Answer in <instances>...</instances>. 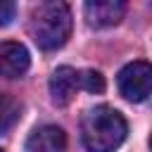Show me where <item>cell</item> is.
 Here are the masks:
<instances>
[{"mask_svg":"<svg viewBox=\"0 0 152 152\" xmlns=\"http://www.w3.org/2000/svg\"><path fill=\"white\" fill-rule=\"evenodd\" d=\"M19 116H21V107H19V102H17L12 95L0 93V133L10 131V128L19 121Z\"/></svg>","mask_w":152,"mask_h":152,"instance_id":"obj_8","label":"cell"},{"mask_svg":"<svg viewBox=\"0 0 152 152\" xmlns=\"http://www.w3.org/2000/svg\"><path fill=\"white\" fill-rule=\"evenodd\" d=\"M64 150H66V133L55 124L38 126L26 138V152H64Z\"/></svg>","mask_w":152,"mask_h":152,"instance_id":"obj_7","label":"cell"},{"mask_svg":"<svg viewBox=\"0 0 152 152\" xmlns=\"http://www.w3.org/2000/svg\"><path fill=\"white\" fill-rule=\"evenodd\" d=\"M128 0H83V17L90 28L116 26L126 14Z\"/></svg>","mask_w":152,"mask_h":152,"instance_id":"obj_4","label":"cell"},{"mask_svg":"<svg viewBox=\"0 0 152 152\" xmlns=\"http://www.w3.org/2000/svg\"><path fill=\"white\" fill-rule=\"evenodd\" d=\"M28 66H31V55L21 43L7 40L0 45V76L21 78L28 71Z\"/></svg>","mask_w":152,"mask_h":152,"instance_id":"obj_6","label":"cell"},{"mask_svg":"<svg viewBox=\"0 0 152 152\" xmlns=\"http://www.w3.org/2000/svg\"><path fill=\"white\" fill-rule=\"evenodd\" d=\"M81 90V74L74 66H57L50 76V97L55 107H66Z\"/></svg>","mask_w":152,"mask_h":152,"instance_id":"obj_5","label":"cell"},{"mask_svg":"<svg viewBox=\"0 0 152 152\" xmlns=\"http://www.w3.org/2000/svg\"><path fill=\"white\" fill-rule=\"evenodd\" d=\"M0 152H2V150H0Z\"/></svg>","mask_w":152,"mask_h":152,"instance_id":"obj_12","label":"cell"},{"mask_svg":"<svg viewBox=\"0 0 152 152\" xmlns=\"http://www.w3.org/2000/svg\"><path fill=\"white\" fill-rule=\"evenodd\" d=\"M119 93L131 102H142L152 95V64L150 62H131L116 76Z\"/></svg>","mask_w":152,"mask_h":152,"instance_id":"obj_3","label":"cell"},{"mask_svg":"<svg viewBox=\"0 0 152 152\" xmlns=\"http://www.w3.org/2000/svg\"><path fill=\"white\" fill-rule=\"evenodd\" d=\"M128 124L109 104L90 107L81 119V140L88 152H114L126 140Z\"/></svg>","mask_w":152,"mask_h":152,"instance_id":"obj_1","label":"cell"},{"mask_svg":"<svg viewBox=\"0 0 152 152\" xmlns=\"http://www.w3.org/2000/svg\"><path fill=\"white\" fill-rule=\"evenodd\" d=\"M150 150H152V135H150Z\"/></svg>","mask_w":152,"mask_h":152,"instance_id":"obj_11","label":"cell"},{"mask_svg":"<svg viewBox=\"0 0 152 152\" xmlns=\"http://www.w3.org/2000/svg\"><path fill=\"white\" fill-rule=\"evenodd\" d=\"M71 10L64 0H45L38 5L28 21V33L36 45L45 52L59 50L71 33Z\"/></svg>","mask_w":152,"mask_h":152,"instance_id":"obj_2","label":"cell"},{"mask_svg":"<svg viewBox=\"0 0 152 152\" xmlns=\"http://www.w3.org/2000/svg\"><path fill=\"white\" fill-rule=\"evenodd\" d=\"M78 74H81V90L93 93V95L104 93V86L107 83H104V76L100 71H95V69H81Z\"/></svg>","mask_w":152,"mask_h":152,"instance_id":"obj_9","label":"cell"},{"mask_svg":"<svg viewBox=\"0 0 152 152\" xmlns=\"http://www.w3.org/2000/svg\"><path fill=\"white\" fill-rule=\"evenodd\" d=\"M14 12H17L14 0H0V26H7L14 19Z\"/></svg>","mask_w":152,"mask_h":152,"instance_id":"obj_10","label":"cell"}]
</instances>
